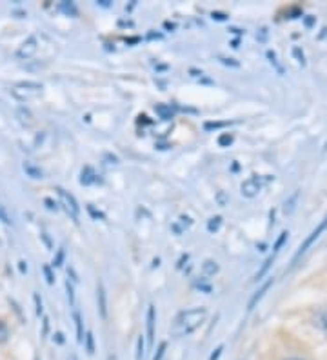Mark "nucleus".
Wrapping results in <instances>:
<instances>
[{"mask_svg":"<svg viewBox=\"0 0 327 360\" xmlns=\"http://www.w3.org/2000/svg\"><path fill=\"white\" fill-rule=\"evenodd\" d=\"M205 318H207V310L205 308H195V310L182 311V313H179L174 317L173 324H171L169 327L171 337L180 339V337L191 335L193 331H196L205 322Z\"/></svg>","mask_w":327,"mask_h":360,"instance_id":"obj_1","label":"nucleus"},{"mask_svg":"<svg viewBox=\"0 0 327 360\" xmlns=\"http://www.w3.org/2000/svg\"><path fill=\"white\" fill-rule=\"evenodd\" d=\"M325 229H327V215H325V218H323V220H322V222H320V224H318V226H316V228H314V229H313V231H311V235H309V237H307V238H306V240L302 242V246H300V247H298V251H296V253H294V257H293V264H294V262H296V260H298V259H300L302 255L306 253V251H307V250H309V247H311V246H313L314 242L318 240V237H320V235H322V233H323V231H325Z\"/></svg>","mask_w":327,"mask_h":360,"instance_id":"obj_2","label":"nucleus"},{"mask_svg":"<svg viewBox=\"0 0 327 360\" xmlns=\"http://www.w3.org/2000/svg\"><path fill=\"white\" fill-rule=\"evenodd\" d=\"M56 191H58V195H60V199H62V204H64V208H66V211H68V215L71 216L75 222H78L80 206H78V202L75 200V197H73L71 193H68L66 189H62V187H56Z\"/></svg>","mask_w":327,"mask_h":360,"instance_id":"obj_3","label":"nucleus"},{"mask_svg":"<svg viewBox=\"0 0 327 360\" xmlns=\"http://www.w3.org/2000/svg\"><path fill=\"white\" fill-rule=\"evenodd\" d=\"M260 189H262V178L256 177V175H253V177H249L247 180H244L242 187H240V191H242V195L246 197V199H255L260 193Z\"/></svg>","mask_w":327,"mask_h":360,"instance_id":"obj_4","label":"nucleus"},{"mask_svg":"<svg viewBox=\"0 0 327 360\" xmlns=\"http://www.w3.org/2000/svg\"><path fill=\"white\" fill-rule=\"evenodd\" d=\"M37 49H39V40H37V37H29L26 42L18 47L17 55L20 57V59H31V57L37 53Z\"/></svg>","mask_w":327,"mask_h":360,"instance_id":"obj_5","label":"nucleus"},{"mask_svg":"<svg viewBox=\"0 0 327 360\" xmlns=\"http://www.w3.org/2000/svg\"><path fill=\"white\" fill-rule=\"evenodd\" d=\"M273 282H275V280H273V276L267 280V282H263V284H262V288H260L258 291H256L255 295H253V297H251V300L247 302V310H249V311H251V310H255V308H256V304H258V302L262 300V297H263V295H265V293L269 291V288H271V286H273Z\"/></svg>","mask_w":327,"mask_h":360,"instance_id":"obj_6","label":"nucleus"},{"mask_svg":"<svg viewBox=\"0 0 327 360\" xmlns=\"http://www.w3.org/2000/svg\"><path fill=\"white\" fill-rule=\"evenodd\" d=\"M155 322H157V315H155V306L147 308V342L153 346L155 342Z\"/></svg>","mask_w":327,"mask_h":360,"instance_id":"obj_7","label":"nucleus"},{"mask_svg":"<svg viewBox=\"0 0 327 360\" xmlns=\"http://www.w3.org/2000/svg\"><path fill=\"white\" fill-rule=\"evenodd\" d=\"M98 310H100V317L107 318V302H106V289H104L102 282H98Z\"/></svg>","mask_w":327,"mask_h":360,"instance_id":"obj_8","label":"nucleus"},{"mask_svg":"<svg viewBox=\"0 0 327 360\" xmlns=\"http://www.w3.org/2000/svg\"><path fill=\"white\" fill-rule=\"evenodd\" d=\"M97 173H95V170L91 168V165H85L84 170H82V177H80V184L82 186H90V184L97 182Z\"/></svg>","mask_w":327,"mask_h":360,"instance_id":"obj_9","label":"nucleus"},{"mask_svg":"<svg viewBox=\"0 0 327 360\" xmlns=\"http://www.w3.org/2000/svg\"><path fill=\"white\" fill-rule=\"evenodd\" d=\"M22 168H24V171H26L27 177L33 178V180H39V178L44 177L42 170H40V168H37L35 164H31V162H24V164H22Z\"/></svg>","mask_w":327,"mask_h":360,"instance_id":"obj_10","label":"nucleus"},{"mask_svg":"<svg viewBox=\"0 0 327 360\" xmlns=\"http://www.w3.org/2000/svg\"><path fill=\"white\" fill-rule=\"evenodd\" d=\"M314 326L318 327V329H322L327 335V310L316 311V315H314Z\"/></svg>","mask_w":327,"mask_h":360,"instance_id":"obj_11","label":"nucleus"},{"mask_svg":"<svg viewBox=\"0 0 327 360\" xmlns=\"http://www.w3.org/2000/svg\"><path fill=\"white\" fill-rule=\"evenodd\" d=\"M298 197H300V191H294L293 195L289 197V199L284 202V213H285V215H291V213H293L294 209H296Z\"/></svg>","mask_w":327,"mask_h":360,"instance_id":"obj_12","label":"nucleus"},{"mask_svg":"<svg viewBox=\"0 0 327 360\" xmlns=\"http://www.w3.org/2000/svg\"><path fill=\"white\" fill-rule=\"evenodd\" d=\"M73 320H75V326H77V340L78 342H84V324H82V317L77 310L73 311Z\"/></svg>","mask_w":327,"mask_h":360,"instance_id":"obj_13","label":"nucleus"},{"mask_svg":"<svg viewBox=\"0 0 327 360\" xmlns=\"http://www.w3.org/2000/svg\"><path fill=\"white\" fill-rule=\"evenodd\" d=\"M202 271H204L205 276H213L218 273V264L215 262V260H205L204 264H202Z\"/></svg>","mask_w":327,"mask_h":360,"instance_id":"obj_14","label":"nucleus"},{"mask_svg":"<svg viewBox=\"0 0 327 360\" xmlns=\"http://www.w3.org/2000/svg\"><path fill=\"white\" fill-rule=\"evenodd\" d=\"M155 111H157V115H160V119L164 120L173 119V111H171V106H167V104H157Z\"/></svg>","mask_w":327,"mask_h":360,"instance_id":"obj_15","label":"nucleus"},{"mask_svg":"<svg viewBox=\"0 0 327 360\" xmlns=\"http://www.w3.org/2000/svg\"><path fill=\"white\" fill-rule=\"evenodd\" d=\"M273 260H275V255H271V257H267V259H265V262L262 264V267H260L258 273L255 275V280H256V282H260V280L263 279V275H265V273L269 271V267H271Z\"/></svg>","mask_w":327,"mask_h":360,"instance_id":"obj_16","label":"nucleus"},{"mask_svg":"<svg viewBox=\"0 0 327 360\" xmlns=\"http://www.w3.org/2000/svg\"><path fill=\"white\" fill-rule=\"evenodd\" d=\"M9 340V327L8 324L0 318V344H6Z\"/></svg>","mask_w":327,"mask_h":360,"instance_id":"obj_17","label":"nucleus"},{"mask_svg":"<svg viewBox=\"0 0 327 360\" xmlns=\"http://www.w3.org/2000/svg\"><path fill=\"white\" fill-rule=\"evenodd\" d=\"M220 224H222V216H213V218H209V222H207V231L209 233H215V231H218Z\"/></svg>","mask_w":327,"mask_h":360,"instance_id":"obj_18","label":"nucleus"},{"mask_svg":"<svg viewBox=\"0 0 327 360\" xmlns=\"http://www.w3.org/2000/svg\"><path fill=\"white\" fill-rule=\"evenodd\" d=\"M84 340H85V349H87V353L90 355H93L95 353V337H93V333H85V337H84Z\"/></svg>","mask_w":327,"mask_h":360,"instance_id":"obj_19","label":"nucleus"},{"mask_svg":"<svg viewBox=\"0 0 327 360\" xmlns=\"http://www.w3.org/2000/svg\"><path fill=\"white\" fill-rule=\"evenodd\" d=\"M287 237H289L287 231H282L280 237H278V240H276V242H275V246H273V255H276L278 251H280V247L284 246V242L287 240Z\"/></svg>","mask_w":327,"mask_h":360,"instance_id":"obj_20","label":"nucleus"},{"mask_svg":"<svg viewBox=\"0 0 327 360\" xmlns=\"http://www.w3.org/2000/svg\"><path fill=\"white\" fill-rule=\"evenodd\" d=\"M42 271H44V275H46V282H47V284H55V275H53L51 266H49V264H44Z\"/></svg>","mask_w":327,"mask_h":360,"instance_id":"obj_21","label":"nucleus"},{"mask_svg":"<svg viewBox=\"0 0 327 360\" xmlns=\"http://www.w3.org/2000/svg\"><path fill=\"white\" fill-rule=\"evenodd\" d=\"M233 144V135H229V133H224V135L218 136V146H222V148H227V146Z\"/></svg>","mask_w":327,"mask_h":360,"instance_id":"obj_22","label":"nucleus"},{"mask_svg":"<svg viewBox=\"0 0 327 360\" xmlns=\"http://www.w3.org/2000/svg\"><path fill=\"white\" fill-rule=\"evenodd\" d=\"M144 358V337H138V342H136V360Z\"/></svg>","mask_w":327,"mask_h":360,"instance_id":"obj_23","label":"nucleus"},{"mask_svg":"<svg viewBox=\"0 0 327 360\" xmlns=\"http://www.w3.org/2000/svg\"><path fill=\"white\" fill-rule=\"evenodd\" d=\"M166 349H167V342H160V344H158V349H157V353H155L153 360H162V358H164V355H166Z\"/></svg>","mask_w":327,"mask_h":360,"instance_id":"obj_24","label":"nucleus"},{"mask_svg":"<svg viewBox=\"0 0 327 360\" xmlns=\"http://www.w3.org/2000/svg\"><path fill=\"white\" fill-rule=\"evenodd\" d=\"M293 55H294V59L298 60V64L300 66H306V57H304V51L300 49V47H293Z\"/></svg>","mask_w":327,"mask_h":360,"instance_id":"obj_25","label":"nucleus"},{"mask_svg":"<svg viewBox=\"0 0 327 360\" xmlns=\"http://www.w3.org/2000/svg\"><path fill=\"white\" fill-rule=\"evenodd\" d=\"M0 222H2V224H6V226H11V224H13L11 216L8 215V211H6V209L2 208V206H0Z\"/></svg>","mask_w":327,"mask_h":360,"instance_id":"obj_26","label":"nucleus"},{"mask_svg":"<svg viewBox=\"0 0 327 360\" xmlns=\"http://www.w3.org/2000/svg\"><path fill=\"white\" fill-rule=\"evenodd\" d=\"M66 291H68V300H69V304L71 306H75V291H73V284L71 282H66Z\"/></svg>","mask_w":327,"mask_h":360,"instance_id":"obj_27","label":"nucleus"},{"mask_svg":"<svg viewBox=\"0 0 327 360\" xmlns=\"http://www.w3.org/2000/svg\"><path fill=\"white\" fill-rule=\"evenodd\" d=\"M33 300H35V306H37V315H42L44 313V308H42V298H40L39 293H35L33 295Z\"/></svg>","mask_w":327,"mask_h":360,"instance_id":"obj_28","label":"nucleus"},{"mask_svg":"<svg viewBox=\"0 0 327 360\" xmlns=\"http://www.w3.org/2000/svg\"><path fill=\"white\" fill-rule=\"evenodd\" d=\"M62 262H64V250L60 247V250L56 251V257H55V260H53V266L60 267V266H62Z\"/></svg>","mask_w":327,"mask_h":360,"instance_id":"obj_29","label":"nucleus"},{"mask_svg":"<svg viewBox=\"0 0 327 360\" xmlns=\"http://www.w3.org/2000/svg\"><path fill=\"white\" fill-rule=\"evenodd\" d=\"M218 60H220L222 64H225V66H233V68H238V66H240V64H238L234 59H225V57H218Z\"/></svg>","mask_w":327,"mask_h":360,"instance_id":"obj_30","label":"nucleus"},{"mask_svg":"<svg viewBox=\"0 0 327 360\" xmlns=\"http://www.w3.org/2000/svg\"><path fill=\"white\" fill-rule=\"evenodd\" d=\"M265 55H267L269 62H271V64H275V66H276V69H278V71L282 73V68H280V66H278V62H276V55H275V51H271V49H269L267 53H265Z\"/></svg>","mask_w":327,"mask_h":360,"instance_id":"obj_31","label":"nucleus"},{"mask_svg":"<svg viewBox=\"0 0 327 360\" xmlns=\"http://www.w3.org/2000/svg\"><path fill=\"white\" fill-rule=\"evenodd\" d=\"M47 333H49V318L44 317V320H42V337L44 339L47 337Z\"/></svg>","mask_w":327,"mask_h":360,"instance_id":"obj_32","label":"nucleus"},{"mask_svg":"<svg viewBox=\"0 0 327 360\" xmlns=\"http://www.w3.org/2000/svg\"><path fill=\"white\" fill-rule=\"evenodd\" d=\"M217 200H218V204H220V206H225V204H227V195H225L224 191H218L217 193Z\"/></svg>","mask_w":327,"mask_h":360,"instance_id":"obj_33","label":"nucleus"},{"mask_svg":"<svg viewBox=\"0 0 327 360\" xmlns=\"http://www.w3.org/2000/svg\"><path fill=\"white\" fill-rule=\"evenodd\" d=\"M222 351H224V346H218V348L211 353V356H209V360H218V356L222 355Z\"/></svg>","mask_w":327,"mask_h":360,"instance_id":"obj_34","label":"nucleus"},{"mask_svg":"<svg viewBox=\"0 0 327 360\" xmlns=\"http://www.w3.org/2000/svg\"><path fill=\"white\" fill-rule=\"evenodd\" d=\"M44 204L47 206V209H51V211H56V202H55V200L46 199V200H44Z\"/></svg>","mask_w":327,"mask_h":360,"instance_id":"obj_35","label":"nucleus"},{"mask_svg":"<svg viewBox=\"0 0 327 360\" xmlns=\"http://www.w3.org/2000/svg\"><path fill=\"white\" fill-rule=\"evenodd\" d=\"M215 20H225L227 18V15H224V13H218V11H213V15H211Z\"/></svg>","mask_w":327,"mask_h":360,"instance_id":"obj_36","label":"nucleus"},{"mask_svg":"<svg viewBox=\"0 0 327 360\" xmlns=\"http://www.w3.org/2000/svg\"><path fill=\"white\" fill-rule=\"evenodd\" d=\"M87 211H90V213H91V215H93V216H95V218H104V215H102V213H98V211H95V209H93V206H87Z\"/></svg>","mask_w":327,"mask_h":360,"instance_id":"obj_37","label":"nucleus"},{"mask_svg":"<svg viewBox=\"0 0 327 360\" xmlns=\"http://www.w3.org/2000/svg\"><path fill=\"white\" fill-rule=\"evenodd\" d=\"M222 126H225L224 122H207L205 124V129H213V127H222Z\"/></svg>","mask_w":327,"mask_h":360,"instance_id":"obj_38","label":"nucleus"},{"mask_svg":"<svg viewBox=\"0 0 327 360\" xmlns=\"http://www.w3.org/2000/svg\"><path fill=\"white\" fill-rule=\"evenodd\" d=\"M18 269H20V273H26L27 271V264L24 262V260H20V262H18Z\"/></svg>","mask_w":327,"mask_h":360,"instance_id":"obj_39","label":"nucleus"},{"mask_svg":"<svg viewBox=\"0 0 327 360\" xmlns=\"http://www.w3.org/2000/svg\"><path fill=\"white\" fill-rule=\"evenodd\" d=\"M68 275H71V280H73V282H78V276H77V273L73 271V267H69V269H68Z\"/></svg>","mask_w":327,"mask_h":360,"instance_id":"obj_40","label":"nucleus"},{"mask_svg":"<svg viewBox=\"0 0 327 360\" xmlns=\"http://www.w3.org/2000/svg\"><path fill=\"white\" fill-rule=\"evenodd\" d=\"M55 339H56V342H58V344H62V342H64V335H62V333H56V335H55Z\"/></svg>","mask_w":327,"mask_h":360,"instance_id":"obj_41","label":"nucleus"},{"mask_svg":"<svg viewBox=\"0 0 327 360\" xmlns=\"http://www.w3.org/2000/svg\"><path fill=\"white\" fill-rule=\"evenodd\" d=\"M313 24H314V18L313 17H307L306 18V25H307V27H311Z\"/></svg>","mask_w":327,"mask_h":360,"instance_id":"obj_42","label":"nucleus"},{"mask_svg":"<svg viewBox=\"0 0 327 360\" xmlns=\"http://www.w3.org/2000/svg\"><path fill=\"white\" fill-rule=\"evenodd\" d=\"M229 31H233V33H236V35H242V30H236V27H231Z\"/></svg>","mask_w":327,"mask_h":360,"instance_id":"obj_43","label":"nucleus"},{"mask_svg":"<svg viewBox=\"0 0 327 360\" xmlns=\"http://www.w3.org/2000/svg\"><path fill=\"white\" fill-rule=\"evenodd\" d=\"M109 360H116V358H115V356H109Z\"/></svg>","mask_w":327,"mask_h":360,"instance_id":"obj_44","label":"nucleus"},{"mask_svg":"<svg viewBox=\"0 0 327 360\" xmlns=\"http://www.w3.org/2000/svg\"><path fill=\"white\" fill-rule=\"evenodd\" d=\"M323 149H327V144H325V148H323Z\"/></svg>","mask_w":327,"mask_h":360,"instance_id":"obj_45","label":"nucleus"}]
</instances>
